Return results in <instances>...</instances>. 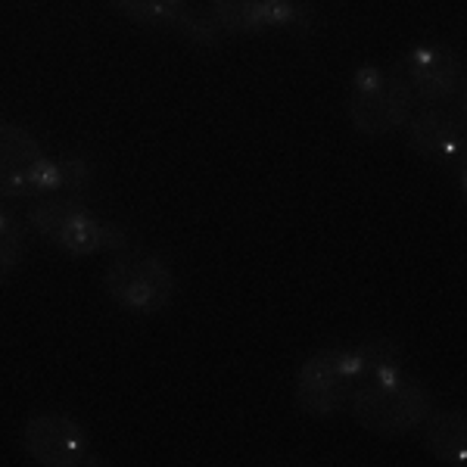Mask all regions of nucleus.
I'll return each instance as SVG.
<instances>
[{"label": "nucleus", "mask_w": 467, "mask_h": 467, "mask_svg": "<svg viewBox=\"0 0 467 467\" xmlns=\"http://www.w3.org/2000/svg\"><path fill=\"white\" fill-rule=\"evenodd\" d=\"M90 181L85 160H54L32 131L0 122V200L81 197Z\"/></svg>", "instance_id": "1"}, {"label": "nucleus", "mask_w": 467, "mask_h": 467, "mask_svg": "<svg viewBox=\"0 0 467 467\" xmlns=\"http://www.w3.org/2000/svg\"><path fill=\"white\" fill-rule=\"evenodd\" d=\"M26 222L35 234L59 246L66 255H97L128 246V231L88 209L78 197H35L26 209Z\"/></svg>", "instance_id": "2"}, {"label": "nucleus", "mask_w": 467, "mask_h": 467, "mask_svg": "<svg viewBox=\"0 0 467 467\" xmlns=\"http://www.w3.org/2000/svg\"><path fill=\"white\" fill-rule=\"evenodd\" d=\"M414 90L393 66L368 63L356 69L346 94L349 125L365 138H389L409 125L414 112Z\"/></svg>", "instance_id": "3"}, {"label": "nucleus", "mask_w": 467, "mask_h": 467, "mask_svg": "<svg viewBox=\"0 0 467 467\" xmlns=\"http://www.w3.org/2000/svg\"><path fill=\"white\" fill-rule=\"evenodd\" d=\"M356 424L378 436H405L418 431L424 418L433 411V396L411 374L396 371L387 378L361 380L349 399Z\"/></svg>", "instance_id": "4"}, {"label": "nucleus", "mask_w": 467, "mask_h": 467, "mask_svg": "<svg viewBox=\"0 0 467 467\" xmlns=\"http://www.w3.org/2000/svg\"><path fill=\"white\" fill-rule=\"evenodd\" d=\"M103 290L131 315H156L175 299V275L156 253L122 246L103 271Z\"/></svg>", "instance_id": "5"}, {"label": "nucleus", "mask_w": 467, "mask_h": 467, "mask_svg": "<svg viewBox=\"0 0 467 467\" xmlns=\"http://www.w3.org/2000/svg\"><path fill=\"white\" fill-rule=\"evenodd\" d=\"M361 383L352 349H321L296 371L293 399L296 409L312 418H334L349 409V399Z\"/></svg>", "instance_id": "6"}, {"label": "nucleus", "mask_w": 467, "mask_h": 467, "mask_svg": "<svg viewBox=\"0 0 467 467\" xmlns=\"http://www.w3.org/2000/svg\"><path fill=\"white\" fill-rule=\"evenodd\" d=\"M424 107H455L464 100V63L449 44L424 41L409 50L402 69Z\"/></svg>", "instance_id": "7"}, {"label": "nucleus", "mask_w": 467, "mask_h": 467, "mask_svg": "<svg viewBox=\"0 0 467 467\" xmlns=\"http://www.w3.org/2000/svg\"><path fill=\"white\" fill-rule=\"evenodd\" d=\"M22 449L32 462L44 467H78L90 458L88 431L63 411H41L22 424Z\"/></svg>", "instance_id": "8"}, {"label": "nucleus", "mask_w": 467, "mask_h": 467, "mask_svg": "<svg viewBox=\"0 0 467 467\" xmlns=\"http://www.w3.org/2000/svg\"><path fill=\"white\" fill-rule=\"evenodd\" d=\"M209 16L222 35H265L312 26V10L299 0H213Z\"/></svg>", "instance_id": "9"}, {"label": "nucleus", "mask_w": 467, "mask_h": 467, "mask_svg": "<svg viewBox=\"0 0 467 467\" xmlns=\"http://www.w3.org/2000/svg\"><path fill=\"white\" fill-rule=\"evenodd\" d=\"M109 6L134 26L171 28L197 47H218L222 44V28L215 26L213 16L193 10L187 0H109Z\"/></svg>", "instance_id": "10"}, {"label": "nucleus", "mask_w": 467, "mask_h": 467, "mask_svg": "<svg viewBox=\"0 0 467 467\" xmlns=\"http://www.w3.org/2000/svg\"><path fill=\"white\" fill-rule=\"evenodd\" d=\"M409 147L424 160L442 162V165H462L464 162V112L462 103L455 107H424L420 112H411L409 119Z\"/></svg>", "instance_id": "11"}, {"label": "nucleus", "mask_w": 467, "mask_h": 467, "mask_svg": "<svg viewBox=\"0 0 467 467\" xmlns=\"http://www.w3.org/2000/svg\"><path fill=\"white\" fill-rule=\"evenodd\" d=\"M424 446L442 464L467 462V418L464 411H431L424 418Z\"/></svg>", "instance_id": "12"}, {"label": "nucleus", "mask_w": 467, "mask_h": 467, "mask_svg": "<svg viewBox=\"0 0 467 467\" xmlns=\"http://www.w3.org/2000/svg\"><path fill=\"white\" fill-rule=\"evenodd\" d=\"M352 358H356L361 380L387 378V374L402 371V346L387 340V337H374V340L352 346Z\"/></svg>", "instance_id": "13"}, {"label": "nucleus", "mask_w": 467, "mask_h": 467, "mask_svg": "<svg viewBox=\"0 0 467 467\" xmlns=\"http://www.w3.org/2000/svg\"><path fill=\"white\" fill-rule=\"evenodd\" d=\"M26 259V234L16 215L0 209V281H10Z\"/></svg>", "instance_id": "14"}]
</instances>
